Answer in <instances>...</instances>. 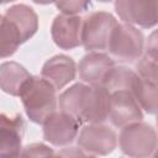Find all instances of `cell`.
<instances>
[{
    "label": "cell",
    "mask_w": 158,
    "mask_h": 158,
    "mask_svg": "<svg viewBox=\"0 0 158 158\" xmlns=\"http://www.w3.org/2000/svg\"><path fill=\"white\" fill-rule=\"evenodd\" d=\"M58 102L59 110L81 123H102L109 118L110 91L102 85L75 83L59 95Z\"/></svg>",
    "instance_id": "cell-1"
},
{
    "label": "cell",
    "mask_w": 158,
    "mask_h": 158,
    "mask_svg": "<svg viewBox=\"0 0 158 158\" xmlns=\"http://www.w3.org/2000/svg\"><path fill=\"white\" fill-rule=\"evenodd\" d=\"M57 89L43 77L32 75L23 86L20 99L27 117L38 125L43 122L57 109Z\"/></svg>",
    "instance_id": "cell-2"
},
{
    "label": "cell",
    "mask_w": 158,
    "mask_h": 158,
    "mask_svg": "<svg viewBox=\"0 0 158 158\" xmlns=\"http://www.w3.org/2000/svg\"><path fill=\"white\" fill-rule=\"evenodd\" d=\"M118 144L121 152L130 157L153 156L158 147V133L146 122H132L121 128Z\"/></svg>",
    "instance_id": "cell-3"
},
{
    "label": "cell",
    "mask_w": 158,
    "mask_h": 158,
    "mask_svg": "<svg viewBox=\"0 0 158 158\" xmlns=\"http://www.w3.org/2000/svg\"><path fill=\"white\" fill-rule=\"evenodd\" d=\"M143 44V33L133 25L123 22L117 23L114 28L107 49L118 62L133 63L142 57Z\"/></svg>",
    "instance_id": "cell-4"
},
{
    "label": "cell",
    "mask_w": 158,
    "mask_h": 158,
    "mask_svg": "<svg viewBox=\"0 0 158 158\" xmlns=\"http://www.w3.org/2000/svg\"><path fill=\"white\" fill-rule=\"evenodd\" d=\"M117 20L106 11H94L83 19L81 44L86 51H106Z\"/></svg>",
    "instance_id": "cell-5"
},
{
    "label": "cell",
    "mask_w": 158,
    "mask_h": 158,
    "mask_svg": "<svg viewBox=\"0 0 158 158\" xmlns=\"http://www.w3.org/2000/svg\"><path fill=\"white\" fill-rule=\"evenodd\" d=\"M77 142L85 154L106 156L116 148L117 135L104 123H88L80 130Z\"/></svg>",
    "instance_id": "cell-6"
},
{
    "label": "cell",
    "mask_w": 158,
    "mask_h": 158,
    "mask_svg": "<svg viewBox=\"0 0 158 158\" xmlns=\"http://www.w3.org/2000/svg\"><path fill=\"white\" fill-rule=\"evenodd\" d=\"M115 10L126 23L142 28L158 25V0H115Z\"/></svg>",
    "instance_id": "cell-7"
},
{
    "label": "cell",
    "mask_w": 158,
    "mask_h": 158,
    "mask_svg": "<svg viewBox=\"0 0 158 158\" xmlns=\"http://www.w3.org/2000/svg\"><path fill=\"white\" fill-rule=\"evenodd\" d=\"M143 112L131 89H116L110 91L109 121L118 128L132 122L142 121Z\"/></svg>",
    "instance_id": "cell-8"
},
{
    "label": "cell",
    "mask_w": 158,
    "mask_h": 158,
    "mask_svg": "<svg viewBox=\"0 0 158 158\" xmlns=\"http://www.w3.org/2000/svg\"><path fill=\"white\" fill-rule=\"evenodd\" d=\"M80 125L77 117L62 110L54 111L43 122V138L57 147L67 146L78 137Z\"/></svg>",
    "instance_id": "cell-9"
},
{
    "label": "cell",
    "mask_w": 158,
    "mask_h": 158,
    "mask_svg": "<svg viewBox=\"0 0 158 158\" xmlns=\"http://www.w3.org/2000/svg\"><path fill=\"white\" fill-rule=\"evenodd\" d=\"M83 19L77 15H57L51 26L53 42L62 49H73L81 44Z\"/></svg>",
    "instance_id": "cell-10"
},
{
    "label": "cell",
    "mask_w": 158,
    "mask_h": 158,
    "mask_svg": "<svg viewBox=\"0 0 158 158\" xmlns=\"http://www.w3.org/2000/svg\"><path fill=\"white\" fill-rule=\"evenodd\" d=\"M26 123L20 114L10 117L6 114L0 116V156L17 157L21 154L22 138Z\"/></svg>",
    "instance_id": "cell-11"
},
{
    "label": "cell",
    "mask_w": 158,
    "mask_h": 158,
    "mask_svg": "<svg viewBox=\"0 0 158 158\" xmlns=\"http://www.w3.org/2000/svg\"><path fill=\"white\" fill-rule=\"evenodd\" d=\"M114 68V59L98 51L85 54L78 64L80 79L90 85H104Z\"/></svg>",
    "instance_id": "cell-12"
},
{
    "label": "cell",
    "mask_w": 158,
    "mask_h": 158,
    "mask_svg": "<svg viewBox=\"0 0 158 158\" xmlns=\"http://www.w3.org/2000/svg\"><path fill=\"white\" fill-rule=\"evenodd\" d=\"M77 67L73 58L65 54H57L49 58L42 67L41 77L51 81L57 90L64 88L74 80Z\"/></svg>",
    "instance_id": "cell-13"
},
{
    "label": "cell",
    "mask_w": 158,
    "mask_h": 158,
    "mask_svg": "<svg viewBox=\"0 0 158 158\" xmlns=\"http://www.w3.org/2000/svg\"><path fill=\"white\" fill-rule=\"evenodd\" d=\"M4 16L19 30L23 43L30 40L38 30V16L35 10L25 4L10 6Z\"/></svg>",
    "instance_id": "cell-14"
},
{
    "label": "cell",
    "mask_w": 158,
    "mask_h": 158,
    "mask_svg": "<svg viewBox=\"0 0 158 158\" xmlns=\"http://www.w3.org/2000/svg\"><path fill=\"white\" fill-rule=\"evenodd\" d=\"M32 75L17 62H4L0 65V84L2 91L12 96H20L23 86Z\"/></svg>",
    "instance_id": "cell-15"
},
{
    "label": "cell",
    "mask_w": 158,
    "mask_h": 158,
    "mask_svg": "<svg viewBox=\"0 0 158 158\" xmlns=\"http://www.w3.org/2000/svg\"><path fill=\"white\" fill-rule=\"evenodd\" d=\"M131 91L142 110L149 115L158 114V84L146 80L136 73L132 79Z\"/></svg>",
    "instance_id": "cell-16"
},
{
    "label": "cell",
    "mask_w": 158,
    "mask_h": 158,
    "mask_svg": "<svg viewBox=\"0 0 158 158\" xmlns=\"http://www.w3.org/2000/svg\"><path fill=\"white\" fill-rule=\"evenodd\" d=\"M22 37L19 30L4 16L1 15L0 21V56L6 58L12 56L20 44H22Z\"/></svg>",
    "instance_id": "cell-17"
},
{
    "label": "cell",
    "mask_w": 158,
    "mask_h": 158,
    "mask_svg": "<svg viewBox=\"0 0 158 158\" xmlns=\"http://www.w3.org/2000/svg\"><path fill=\"white\" fill-rule=\"evenodd\" d=\"M136 70H137V74L143 79L151 83L158 84V60H154L144 54L137 62Z\"/></svg>",
    "instance_id": "cell-18"
},
{
    "label": "cell",
    "mask_w": 158,
    "mask_h": 158,
    "mask_svg": "<svg viewBox=\"0 0 158 158\" xmlns=\"http://www.w3.org/2000/svg\"><path fill=\"white\" fill-rule=\"evenodd\" d=\"M53 2L62 14L68 15L80 14L91 6L90 0H53Z\"/></svg>",
    "instance_id": "cell-19"
},
{
    "label": "cell",
    "mask_w": 158,
    "mask_h": 158,
    "mask_svg": "<svg viewBox=\"0 0 158 158\" xmlns=\"http://www.w3.org/2000/svg\"><path fill=\"white\" fill-rule=\"evenodd\" d=\"M53 154H54V152L49 147H47L46 144H43V143H32V144L26 146L20 156L38 157V156H53Z\"/></svg>",
    "instance_id": "cell-20"
},
{
    "label": "cell",
    "mask_w": 158,
    "mask_h": 158,
    "mask_svg": "<svg viewBox=\"0 0 158 158\" xmlns=\"http://www.w3.org/2000/svg\"><path fill=\"white\" fill-rule=\"evenodd\" d=\"M144 51H146L144 54L147 57H149L154 60H158V28L149 33L147 42H146Z\"/></svg>",
    "instance_id": "cell-21"
},
{
    "label": "cell",
    "mask_w": 158,
    "mask_h": 158,
    "mask_svg": "<svg viewBox=\"0 0 158 158\" xmlns=\"http://www.w3.org/2000/svg\"><path fill=\"white\" fill-rule=\"evenodd\" d=\"M32 1L36 4H40V5H47V4L53 2V0H32Z\"/></svg>",
    "instance_id": "cell-22"
},
{
    "label": "cell",
    "mask_w": 158,
    "mask_h": 158,
    "mask_svg": "<svg viewBox=\"0 0 158 158\" xmlns=\"http://www.w3.org/2000/svg\"><path fill=\"white\" fill-rule=\"evenodd\" d=\"M11 1H15V0H1V4H7V2H11Z\"/></svg>",
    "instance_id": "cell-23"
},
{
    "label": "cell",
    "mask_w": 158,
    "mask_h": 158,
    "mask_svg": "<svg viewBox=\"0 0 158 158\" xmlns=\"http://www.w3.org/2000/svg\"><path fill=\"white\" fill-rule=\"evenodd\" d=\"M153 156H154V157H158V147H157V149L154 151V153H153Z\"/></svg>",
    "instance_id": "cell-24"
},
{
    "label": "cell",
    "mask_w": 158,
    "mask_h": 158,
    "mask_svg": "<svg viewBox=\"0 0 158 158\" xmlns=\"http://www.w3.org/2000/svg\"><path fill=\"white\" fill-rule=\"evenodd\" d=\"M98 1H100V2H110L112 0H98Z\"/></svg>",
    "instance_id": "cell-25"
},
{
    "label": "cell",
    "mask_w": 158,
    "mask_h": 158,
    "mask_svg": "<svg viewBox=\"0 0 158 158\" xmlns=\"http://www.w3.org/2000/svg\"><path fill=\"white\" fill-rule=\"evenodd\" d=\"M157 127H158V114H157Z\"/></svg>",
    "instance_id": "cell-26"
}]
</instances>
